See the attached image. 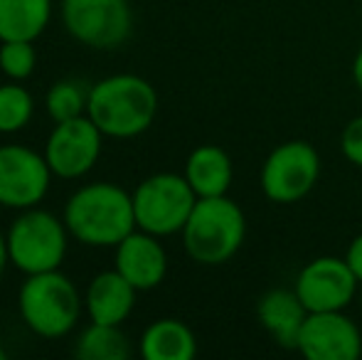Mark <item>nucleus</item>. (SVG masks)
I'll return each mask as SVG.
<instances>
[{
    "mask_svg": "<svg viewBox=\"0 0 362 360\" xmlns=\"http://www.w3.org/2000/svg\"><path fill=\"white\" fill-rule=\"evenodd\" d=\"M182 175L187 178L197 197H219L227 195L232 187L234 166L222 146L202 144L187 156Z\"/></svg>",
    "mask_w": 362,
    "mask_h": 360,
    "instance_id": "16",
    "label": "nucleus"
},
{
    "mask_svg": "<svg viewBox=\"0 0 362 360\" xmlns=\"http://www.w3.org/2000/svg\"><path fill=\"white\" fill-rule=\"evenodd\" d=\"M59 18L76 42L91 50H116L134 33L129 0H62Z\"/></svg>",
    "mask_w": 362,
    "mask_h": 360,
    "instance_id": "8",
    "label": "nucleus"
},
{
    "mask_svg": "<svg viewBox=\"0 0 362 360\" xmlns=\"http://www.w3.org/2000/svg\"><path fill=\"white\" fill-rule=\"evenodd\" d=\"M360 279L350 269L345 257H315L296 277V294L308 308L315 311H345L360 294Z\"/></svg>",
    "mask_w": 362,
    "mask_h": 360,
    "instance_id": "11",
    "label": "nucleus"
},
{
    "mask_svg": "<svg viewBox=\"0 0 362 360\" xmlns=\"http://www.w3.org/2000/svg\"><path fill=\"white\" fill-rule=\"evenodd\" d=\"M74 356L79 360H126L131 356V343L121 326L91 321L76 336Z\"/></svg>",
    "mask_w": 362,
    "mask_h": 360,
    "instance_id": "19",
    "label": "nucleus"
},
{
    "mask_svg": "<svg viewBox=\"0 0 362 360\" xmlns=\"http://www.w3.org/2000/svg\"><path fill=\"white\" fill-rule=\"evenodd\" d=\"M62 220L79 245L114 250L136 230L134 192L106 180L86 182L69 195Z\"/></svg>",
    "mask_w": 362,
    "mask_h": 360,
    "instance_id": "1",
    "label": "nucleus"
},
{
    "mask_svg": "<svg viewBox=\"0 0 362 360\" xmlns=\"http://www.w3.org/2000/svg\"><path fill=\"white\" fill-rule=\"evenodd\" d=\"M114 269L139 291H151L165 281L168 252L160 237L136 227L114 247Z\"/></svg>",
    "mask_w": 362,
    "mask_h": 360,
    "instance_id": "13",
    "label": "nucleus"
},
{
    "mask_svg": "<svg viewBox=\"0 0 362 360\" xmlns=\"http://www.w3.org/2000/svg\"><path fill=\"white\" fill-rule=\"evenodd\" d=\"M353 82H355V87L362 91V47L358 50V54H355V59H353Z\"/></svg>",
    "mask_w": 362,
    "mask_h": 360,
    "instance_id": "25",
    "label": "nucleus"
},
{
    "mask_svg": "<svg viewBox=\"0 0 362 360\" xmlns=\"http://www.w3.org/2000/svg\"><path fill=\"white\" fill-rule=\"evenodd\" d=\"M10 265V255H8V240H5V235L0 232V277H3L5 267Z\"/></svg>",
    "mask_w": 362,
    "mask_h": 360,
    "instance_id": "26",
    "label": "nucleus"
},
{
    "mask_svg": "<svg viewBox=\"0 0 362 360\" xmlns=\"http://www.w3.org/2000/svg\"><path fill=\"white\" fill-rule=\"evenodd\" d=\"M89 89L79 79H59L45 94V111L54 124L84 116L89 106Z\"/></svg>",
    "mask_w": 362,
    "mask_h": 360,
    "instance_id": "20",
    "label": "nucleus"
},
{
    "mask_svg": "<svg viewBox=\"0 0 362 360\" xmlns=\"http://www.w3.org/2000/svg\"><path fill=\"white\" fill-rule=\"evenodd\" d=\"M139 289L131 286L116 269L96 274L84 291V308L94 323L124 326L136 308Z\"/></svg>",
    "mask_w": 362,
    "mask_h": 360,
    "instance_id": "14",
    "label": "nucleus"
},
{
    "mask_svg": "<svg viewBox=\"0 0 362 360\" xmlns=\"http://www.w3.org/2000/svg\"><path fill=\"white\" fill-rule=\"evenodd\" d=\"M345 262L350 265V269L355 272V277L360 279L362 284V232L358 237H353V242L348 245V252H345Z\"/></svg>",
    "mask_w": 362,
    "mask_h": 360,
    "instance_id": "24",
    "label": "nucleus"
},
{
    "mask_svg": "<svg viewBox=\"0 0 362 360\" xmlns=\"http://www.w3.org/2000/svg\"><path fill=\"white\" fill-rule=\"evenodd\" d=\"M139 353L144 360H192L197 356V338L180 318H158L141 333Z\"/></svg>",
    "mask_w": 362,
    "mask_h": 360,
    "instance_id": "17",
    "label": "nucleus"
},
{
    "mask_svg": "<svg viewBox=\"0 0 362 360\" xmlns=\"http://www.w3.org/2000/svg\"><path fill=\"white\" fill-rule=\"evenodd\" d=\"M5 358H8V353H5V351H3V346H0V360H5Z\"/></svg>",
    "mask_w": 362,
    "mask_h": 360,
    "instance_id": "27",
    "label": "nucleus"
},
{
    "mask_svg": "<svg viewBox=\"0 0 362 360\" xmlns=\"http://www.w3.org/2000/svg\"><path fill=\"white\" fill-rule=\"evenodd\" d=\"M0 136H3V134H0Z\"/></svg>",
    "mask_w": 362,
    "mask_h": 360,
    "instance_id": "29",
    "label": "nucleus"
},
{
    "mask_svg": "<svg viewBox=\"0 0 362 360\" xmlns=\"http://www.w3.org/2000/svg\"><path fill=\"white\" fill-rule=\"evenodd\" d=\"M180 237L192 262L202 267L227 265L244 245L247 215L229 195L197 197Z\"/></svg>",
    "mask_w": 362,
    "mask_h": 360,
    "instance_id": "3",
    "label": "nucleus"
},
{
    "mask_svg": "<svg viewBox=\"0 0 362 360\" xmlns=\"http://www.w3.org/2000/svg\"><path fill=\"white\" fill-rule=\"evenodd\" d=\"M197 202L182 173H153L134 190L136 227L156 237L180 235Z\"/></svg>",
    "mask_w": 362,
    "mask_h": 360,
    "instance_id": "6",
    "label": "nucleus"
},
{
    "mask_svg": "<svg viewBox=\"0 0 362 360\" xmlns=\"http://www.w3.org/2000/svg\"><path fill=\"white\" fill-rule=\"evenodd\" d=\"M323 161L308 141H286L267 156L259 173L262 192L276 205L300 202L320 180Z\"/></svg>",
    "mask_w": 362,
    "mask_h": 360,
    "instance_id": "7",
    "label": "nucleus"
},
{
    "mask_svg": "<svg viewBox=\"0 0 362 360\" xmlns=\"http://www.w3.org/2000/svg\"><path fill=\"white\" fill-rule=\"evenodd\" d=\"M69 237L62 217L42 207L23 210L5 232L10 265L25 277L59 269L67 257Z\"/></svg>",
    "mask_w": 362,
    "mask_h": 360,
    "instance_id": "5",
    "label": "nucleus"
},
{
    "mask_svg": "<svg viewBox=\"0 0 362 360\" xmlns=\"http://www.w3.org/2000/svg\"><path fill=\"white\" fill-rule=\"evenodd\" d=\"M52 178L45 153L23 144H0V207L18 212L37 207Z\"/></svg>",
    "mask_w": 362,
    "mask_h": 360,
    "instance_id": "9",
    "label": "nucleus"
},
{
    "mask_svg": "<svg viewBox=\"0 0 362 360\" xmlns=\"http://www.w3.org/2000/svg\"><path fill=\"white\" fill-rule=\"evenodd\" d=\"M305 316H308V308L303 306L296 289H269L257 301V318L262 328L288 351H296Z\"/></svg>",
    "mask_w": 362,
    "mask_h": 360,
    "instance_id": "15",
    "label": "nucleus"
},
{
    "mask_svg": "<svg viewBox=\"0 0 362 360\" xmlns=\"http://www.w3.org/2000/svg\"><path fill=\"white\" fill-rule=\"evenodd\" d=\"M360 303H362V286H360Z\"/></svg>",
    "mask_w": 362,
    "mask_h": 360,
    "instance_id": "28",
    "label": "nucleus"
},
{
    "mask_svg": "<svg viewBox=\"0 0 362 360\" xmlns=\"http://www.w3.org/2000/svg\"><path fill=\"white\" fill-rule=\"evenodd\" d=\"M35 67H37V52H35V42L28 40H8L0 42V72L13 82H25L33 77Z\"/></svg>",
    "mask_w": 362,
    "mask_h": 360,
    "instance_id": "22",
    "label": "nucleus"
},
{
    "mask_svg": "<svg viewBox=\"0 0 362 360\" xmlns=\"http://www.w3.org/2000/svg\"><path fill=\"white\" fill-rule=\"evenodd\" d=\"M101 146H104V134L84 114L54 124L42 153L54 178L76 180L84 178L99 163Z\"/></svg>",
    "mask_w": 362,
    "mask_h": 360,
    "instance_id": "10",
    "label": "nucleus"
},
{
    "mask_svg": "<svg viewBox=\"0 0 362 360\" xmlns=\"http://www.w3.org/2000/svg\"><path fill=\"white\" fill-rule=\"evenodd\" d=\"M158 91L139 74H111L89 89L86 116L109 139H136L153 126Z\"/></svg>",
    "mask_w": 362,
    "mask_h": 360,
    "instance_id": "2",
    "label": "nucleus"
},
{
    "mask_svg": "<svg viewBox=\"0 0 362 360\" xmlns=\"http://www.w3.org/2000/svg\"><path fill=\"white\" fill-rule=\"evenodd\" d=\"M340 151L355 168H362V116H355L345 124L340 134Z\"/></svg>",
    "mask_w": 362,
    "mask_h": 360,
    "instance_id": "23",
    "label": "nucleus"
},
{
    "mask_svg": "<svg viewBox=\"0 0 362 360\" xmlns=\"http://www.w3.org/2000/svg\"><path fill=\"white\" fill-rule=\"evenodd\" d=\"M52 20V0H0V42H35Z\"/></svg>",
    "mask_w": 362,
    "mask_h": 360,
    "instance_id": "18",
    "label": "nucleus"
},
{
    "mask_svg": "<svg viewBox=\"0 0 362 360\" xmlns=\"http://www.w3.org/2000/svg\"><path fill=\"white\" fill-rule=\"evenodd\" d=\"M296 351L308 360H358L362 331L345 311H315L305 316Z\"/></svg>",
    "mask_w": 362,
    "mask_h": 360,
    "instance_id": "12",
    "label": "nucleus"
},
{
    "mask_svg": "<svg viewBox=\"0 0 362 360\" xmlns=\"http://www.w3.org/2000/svg\"><path fill=\"white\" fill-rule=\"evenodd\" d=\"M84 296L74 281L59 269L30 274L18 294L23 323L40 338H64L76 328Z\"/></svg>",
    "mask_w": 362,
    "mask_h": 360,
    "instance_id": "4",
    "label": "nucleus"
},
{
    "mask_svg": "<svg viewBox=\"0 0 362 360\" xmlns=\"http://www.w3.org/2000/svg\"><path fill=\"white\" fill-rule=\"evenodd\" d=\"M35 99L23 84H0V134H18L33 121Z\"/></svg>",
    "mask_w": 362,
    "mask_h": 360,
    "instance_id": "21",
    "label": "nucleus"
}]
</instances>
